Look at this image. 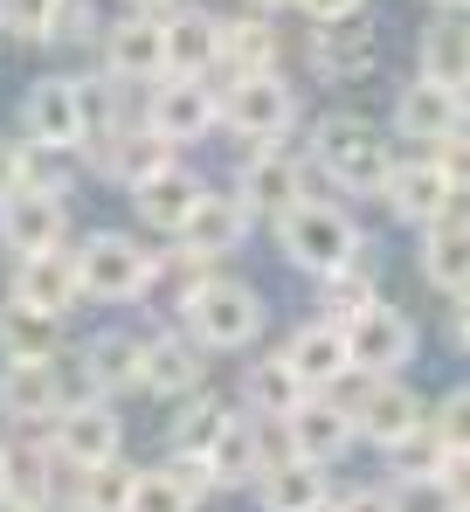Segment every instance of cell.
Segmentation results:
<instances>
[{
	"label": "cell",
	"mask_w": 470,
	"mask_h": 512,
	"mask_svg": "<svg viewBox=\"0 0 470 512\" xmlns=\"http://www.w3.org/2000/svg\"><path fill=\"white\" fill-rule=\"evenodd\" d=\"M70 97H77L83 146H97V139L118 125V84H111V77H70ZM83 146H77V153H83Z\"/></svg>",
	"instance_id": "38"
},
{
	"label": "cell",
	"mask_w": 470,
	"mask_h": 512,
	"mask_svg": "<svg viewBox=\"0 0 470 512\" xmlns=\"http://www.w3.org/2000/svg\"><path fill=\"white\" fill-rule=\"evenodd\" d=\"M422 395L401 381V374H360V395L346 402V416H353V436H367L374 450H394V443H408L415 429H422Z\"/></svg>",
	"instance_id": "8"
},
{
	"label": "cell",
	"mask_w": 470,
	"mask_h": 512,
	"mask_svg": "<svg viewBox=\"0 0 470 512\" xmlns=\"http://www.w3.org/2000/svg\"><path fill=\"white\" fill-rule=\"evenodd\" d=\"M180 0H132V14H173Z\"/></svg>",
	"instance_id": "46"
},
{
	"label": "cell",
	"mask_w": 470,
	"mask_h": 512,
	"mask_svg": "<svg viewBox=\"0 0 470 512\" xmlns=\"http://www.w3.org/2000/svg\"><path fill=\"white\" fill-rule=\"evenodd\" d=\"M305 512H332V499H318V506H305Z\"/></svg>",
	"instance_id": "50"
},
{
	"label": "cell",
	"mask_w": 470,
	"mask_h": 512,
	"mask_svg": "<svg viewBox=\"0 0 470 512\" xmlns=\"http://www.w3.org/2000/svg\"><path fill=\"white\" fill-rule=\"evenodd\" d=\"M139 388H146V395H166V402L208 388V346L194 340L187 326L146 333V340H139Z\"/></svg>",
	"instance_id": "13"
},
{
	"label": "cell",
	"mask_w": 470,
	"mask_h": 512,
	"mask_svg": "<svg viewBox=\"0 0 470 512\" xmlns=\"http://www.w3.org/2000/svg\"><path fill=\"white\" fill-rule=\"evenodd\" d=\"M305 187H312V173L284 146H249L235 167V201L249 208V222H277L291 201H305Z\"/></svg>",
	"instance_id": "9"
},
{
	"label": "cell",
	"mask_w": 470,
	"mask_h": 512,
	"mask_svg": "<svg viewBox=\"0 0 470 512\" xmlns=\"http://www.w3.org/2000/svg\"><path fill=\"white\" fill-rule=\"evenodd\" d=\"M277 443L291 450V457H312V464H339L360 436H353V416H346V402H339V388H325V395H305L284 423H277Z\"/></svg>",
	"instance_id": "16"
},
{
	"label": "cell",
	"mask_w": 470,
	"mask_h": 512,
	"mask_svg": "<svg viewBox=\"0 0 470 512\" xmlns=\"http://www.w3.org/2000/svg\"><path fill=\"white\" fill-rule=\"evenodd\" d=\"M132 478H139V464H125V450H118V457H104V464H90V471H70L63 499L77 512H125Z\"/></svg>",
	"instance_id": "36"
},
{
	"label": "cell",
	"mask_w": 470,
	"mask_h": 512,
	"mask_svg": "<svg viewBox=\"0 0 470 512\" xmlns=\"http://www.w3.org/2000/svg\"><path fill=\"white\" fill-rule=\"evenodd\" d=\"M90 28H97L90 0H56V7H49V35H42V42H90Z\"/></svg>",
	"instance_id": "42"
},
{
	"label": "cell",
	"mask_w": 470,
	"mask_h": 512,
	"mask_svg": "<svg viewBox=\"0 0 470 512\" xmlns=\"http://www.w3.org/2000/svg\"><path fill=\"white\" fill-rule=\"evenodd\" d=\"M153 139H166L173 153L208 139L215 132V77H153V97H146V118H139Z\"/></svg>",
	"instance_id": "11"
},
{
	"label": "cell",
	"mask_w": 470,
	"mask_h": 512,
	"mask_svg": "<svg viewBox=\"0 0 470 512\" xmlns=\"http://www.w3.org/2000/svg\"><path fill=\"white\" fill-rule=\"evenodd\" d=\"M332 512H401V492L394 485H353L332 499Z\"/></svg>",
	"instance_id": "43"
},
{
	"label": "cell",
	"mask_w": 470,
	"mask_h": 512,
	"mask_svg": "<svg viewBox=\"0 0 470 512\" xmlns=\"http://www.w3.org/2000/svg\"><path fill=\"white\" fill-rule=\"evenodd\" d=\"M21 180H28V146H21V139H7V132H0V194H14V187H21Z\"/></svg>",
	"instance_id": "44"
},
{
	"label": "cell",
	"mask_w": 470,
	"mask_h": 512,
	"mask_svg": "<svg viewBox=\"0 0 470 512\" xmlns=\"http://www.w3.org/2000/svg\"><path fill=\"white\" fill-rule=\"evenodd\" d=\"M201 173L180 167V160H159L153 173H139L125 194H132V215L146 222V229H159V236H180V222L194 215V201H201Z\"/></svg>",
	"instance_id": "20"
},
{
	"label": "cell",
	"mask_w": 470,
	"mask_h": 512,
	"mask_svg": "<svg viewBox=\"0 0 470 512\" xmlns=\"http://www.w3.org/2000/svg\"><path fill=\"white\" fill-rule=\"evenodd\" d=\"M97 49H104V77L111 84H153V77H166L159 14H118V21H104Z\"/></svg>",
	"instance_id": "22"
},
{
	"label": "cell",
	"mask_w": 470,
	"mask_h": 512,
	"mask_svg": "<svg viewBox=\"0 0 470 512\" xmlns=\"http://www.w3.org/2000/svg\"><path fill=\"white\" fill-rule=\"evenodd\" d=\"M284 360H291V374L312 388V395H325V388H339L346 374H353V360H346V333L332 326V319H305L291 340L277 346Z\"/></svg>",
	"instance_id": "26"
},
{
	"label": "cell",
	"mask_w": 470,
	"mask_h": 512,
	"mask_svg": "<svg viewBox=\"0 0 470 512\" xmlns=\"http://www.w3.org/2000/svg\"><path fill=\"white\" fill-rule=\"evenodd\" d=\"M291 7H305L312 21H339V14H367V0H291Z\"/></svg>",
	"instance_id": "45"
},
{
	"label": "cell",
	"mask_w": 470,
	"mask_h": 512,
	"mask_svg": "<svg viewBox=\"0 0 470 512\" xmlns=\"http://www.w3.org/2000/svg\"><path fill=\"white\" fill-rule=\"evenodd\" d=\"M0 360H63V319L35 305H0Z\"/></svg>",
	"instance_id": "33"
},
{
	"label": "cell",
	"mask_w": 470,
	"mask_h": 512,
	"mask_svg": "<svg viewBox=\"0 0 470 512\" xmlns=\"http://www.w3.org/2000/svg\"><path fill=\"white\" fill-rule=\"evenodd\" d=\"M125 512H194V499L159 471V464H146L139 478H132V499H125Z\"/></svg>",
	"instance_id": "39"
},
{
	"label": "cell",
	"mask_w": 470,
	"mask_h": 512,
	"mask_svg": "<svg viewBox=\"0 0 470 512\" xmlns=\"http://www.w3.org/2000/svg\"><path fill=\"white\" fill-rule=\"evenodd\" d=\"M339 333H346V360H353V374H401V367L415 360V326H408V312H394L388 298L360 305Z\"/></svg>",
	"instance_id": "12"
},
{
	"label": "cell",
	"mask_w": 470,
	"mask_h": 512,
	"mask_svg": "<svg viewBox=\"0 0 470 512\" xmlns=\"http://www.w3.org/2000/svg\"><path fill=\"white\" fill-rule=\"evenodd\" d=\"M77 381H83V395H97V402L132 395L139 388V333H97V340H83Z\"/></svg>",
	"instance_id": "28"
},
{
	"label": "cell",
	"mask_w": 470,
	"mask_h": 512,
	"mask_svg": "<svg viewBox=\"0 0 470 512\" xmlns=\"http://www.w3.org/2000/svg\"><path fill=\"white\" fill-rule=\"evenodd\" d=\"M0 499H7V492H0Z\"/></svg>",
	"instance_id": "51"
},
{
	"label": "cell",
	"mask_w": 470,
	"mask_h": 512,
	"mask_svg": "<svg viewBox=\"0 0 470 512\" xmlns=\"http://www.w3.org/2000/svg\"><path fill=\"white\" fill-rule=\"evenodd\" d=\"M21 139L28 153H77V97H70V77H35L21 90Z\"/></svg>",
	"instance_id": "21"
},
{
	"label": "cell",
	"mask_w": 470,
	"mask_h": 512,
	"mask_svg": "<svg viewBox=\"0 0 470 512\" xmlns=\"http://www.w3.org/2000/svg\"><path fill=\"white\" fill-rule=\"evenodd\" d=\"M256 222H249V208L235 201V194H215V187H201V201H194V215L180 222V243L194 256H208V263H222V256L242 250V236H249Z\"/></svg>",
	"instance_id": "27"
},
{
	"label": "cell",
	"mask_w": 470,
	"mask_h": 512,
	"mask_svg": "<svg viewBox=\"0 0 470 512\" xmlns=\"http://www.w3.org/2000/svg\"><path fill=\"white\" fill-rule=\"evenodd\" d=\"M159 471H166V478H173L194 506H201V499H215V478H208V464H201L194 450H166V464H159Z\"/></svg>",
	"instance_id": "41"
},
{
	"label": "cell",
	"mask_w": 470,
	"mask_h": 512,
	"mask_svg": "<svg viewBox=\"0 0 470 512\" xmlns=\"http://www.w3.org/2000/svg\"><path fill=\"white\" fill-rule=\"evenodd\" d=\"M222 423H229V402L208 395V388H194V395H180V409H173V423H166V450H194V457H201Z\"/></svg>",
	"instance_id": "37"
},
{
	"label": "cell",
	"mask_w": 470,
	"mask_h": 512,
	"mask_svg": "<svg viewBox=\"0 0 470 512\" xmlns=\"http://www.w3.org/2000/svg\"><path fill=\"white\" fill-rule=\"evenodd\" d=\"M374 194L388 201V215L408 222V229L436 222L443 208H464V139L429 146V153H394Z\"/></svg>",
	"instance_id": "1"
},
{
	"label": "cell",
	"mask_w": 470,
	"mask_h": 512,
	"mask_svg": "<svg viewBox=\"0 0 470 512\" xmlns=\"http://www.w3.org/2000/svg\"><path fill=\"white\" fill-rule=\"evenodd\" d=\"M56 0H0V42H42Z\"/></svg>",
	"instance_id": "40"
},
{
	"label": "cell",
	"mask_w": 470,
	"mask_h": 512,
	"mask_svg": "<svg viewBox=\"0 0 470 512\" xmlns=\"http://www.w3.org/2000/svg\"><path fill=\"white\" fill-rule=\"evenodd\" d=\"M159 49H166V77H215V14L194 7L159 14Z\"/></svg>",
	"instance_id": "30"
},
{
	"label": "cell",
	"mask_w": 470,
	"mask_h": 512,
	"mask_svg": "<svg viewBox=\"0 0 470 512\" xmlns=\"http://www.w3.org/2000/svg\"><path fill=\"white\" fill-rule=\"evenodd\" d=\"M415 236H422V250H415L422 284H429V291H443V298H464V284H470V229H464V208H443V215H436V222H422Z\"/></svg>",
	"instance_id": "24"
},
{
	"label": "cell",
	"mask_w": 470,
	"mask_h": 512,
	"mask_svg": "<svg viewBox=\"0 0 470 512\" xmlns=\"http://www.w3.org/2000/svg\"><path fill=\"white\" fill-rule=\"evenodd\" d=\"M63 485H70V471L56 464V450H49L35 429L0 436V492H7V499H21V506H49V499H63Z\"/></svg>",
	"instance_id": "19"
},
{
	"label": "cell",
	"mask_w": 470,
	"mask_h": 512,
	"mask_svg": "<svg viewBox=\"0 0 470 512\" xmlns=\"http://www.w3.org/2000/svg\"><path fill=\"white\" fill-rule=\"evenodd\" d=\"M215 125L242 146H277L298 125V90L277 70H235L229 84H215Z\"/></svg>",
	"instance_id": "4"
},
{
	"label": "cell",
	"mask_w": 470,
	"mask_h": 512,
	"mask_svg": "<svg viewBox=\"0 0 470 512\" xmlns=\"http://www.w3.org/2000/svg\"><path fill=\"white\" fill-rule=\"evenodd\" d=\"M0 512H49V506H21V499H0Z\"/></svg>",
	"instance_id": "49"
},
{
	"label": "cell",
	"mask_w": 470,
	"mask_h": 512,
	"mask_svg": "<svg viewBox=\"0 0 470 512\" xmlns=\"http://www.w3.org/2000/svg\"><path fill=\"white\" fill-rule=\"evenodd\" d=\"M70 270H77L83 298H97V305H132L153 291V250L125 229H90L70 250Z\"/></svg>",
	"instance_id": "5"
},
{
	"label": "cell",
	"mask_w": 470,
	"mask_h": 512,
	"mask_svg": "<svg viewBox=\"0 0 470 512\" xmlns=\"http://www.w3.org/2000/svg\"><path fill=\"white\" fill-rule=\"evenodd\" d=\"M270 229H277V250H284V263H291V270H312V277H325V270H339V263H353V256L367 250L360 222H353L339 201H318V194L291 201V208H284Z\"/></svg>",
	"instance_id": "3"
},
{
	"label": "cell",
	"mask_w": 470,
	"mask_h": 512,
	"mask_svg": "<svg viewBox=\"0 0 470 512\" xmlns=\"http://www.w3.org/2000/svg\"><path fill=\"white\" fill-rule=\"evenodd\" d=\"M429 7H436V14H464V0H429Z\"/></svg>",
	"instance_id": "48"
},
{
	"label": "cell",
	"mask_w": 470,
	"mask_h": 512,
	"mask_svg": "<svg viewBox=\"0 0 470 512\" xmlns=\"http://www.w3.org/2000/svg\"><path fill=\"white\" fill-rule=\"evenodd\" d=\"M277 450H284V443H277V423H256V416L229 409V423L215 429V443L201 450V464H208L215 492H249V478H256Z\"/></svg>",
	"instance_id": "15"
},
{
	"label": "cell",
	"mask_w": 470,
	"mask_h": 512,
	"mask_svg": "<svg viewBox=\"0 0 470 512\" xmlns=\"http://www.w3.org/2000/svg\"><path fill=\"white\" fill-rule=\"evenodd\" d=\"M318 291H325V312L318 319H332V326H346L360 305H374L381 298V270H374V243L353 256V263H339V270H325L318 277Z\"/></svg>",
	"instance_id": "35"
},
{
	"label": "cell",
	"mask_w": 470,
	"mask_h": 512,
	"mask_svg": "<svg viewBox=\"0 0 470 512\" xmlns=\"http://www.w3.org/2000/svg\"><path fill=\"white\" fill-rule=\"evenodd\" d=\"M63 236H70V208H63L56 187H42L28 173L14 194H0V250H14V256L63 250Z\"/></svg>",
	"instance_id": "10"
},
{
	"label": "cell",
	"mask_w": 470,
	"mask_h": 512,
	"mask_svg": "<svg viewBox=\"0 0 470 512\" xmlns=\"http://www.w3.org/2000/svg\"><path fill=\"white\" fill-rule=\"evenodd\" d=\"M415 77H422V84H443V90H464L470 56H464V21H457V14H443L436 28H422V42H415Z\"/></svg>",
	"instance_id": "34"
},
{
	"label": "cell",
	"mask_w": 470,
	"mask_h": 512,
	"mask_svg": "<svg viewBox=\"0 0 470 512\" xmlns=\"http://www.w3.org/2000/svg\"><path fill=\"white\" fill-rule=\"evenodd\" d=\"M388 160H394V146L367 118H353V111H332V118L312 125V167L325 173L332 187H346V194H374L381 173H388Z\"/></svg>",
	"instance_id": "6"
},
{
	"label": "cell",
	"mask_w": 470,
	"mask_h": 512,
	"mask_svg": "<svg viewBox=\"0 0 470 512\" xmlns=\"http://www.w3.org/2000/svg\"><path fill=\"white\" fill-rule=\"evenodd\" d=\"M249 492H256L263 512H305V506H318V499H332V478H325V464H312V457L277 450V457L249 478Z\"/></svg>",
	"instance_id": "25"
},
{
	"label": "cell",
	"mask_w": 470,
	"mask_h": 512,
	"mask_svg": "<svg viewBox=\"0 0 470 512\" xmlns=\"http://www.w3.org/2000/svg\"><path fill=\"white\" fill-rule=\"evenodd\" d=\"M42 443L56 450V464H63V471H90V464H104V457H118V450H125V423H118V409H111V402L77 395V402H63V409L49 416V436H42Z\"/></svg>",
	"instance_id": "7"
},
{
	"label": "cell",
	"mask_w": 470,
	"mask_h": 512,
	"mask_svg": "<svg viewBox=\"0 0 470 512\" xmlns=\"http://www.w3.org/2000/svg\"><path fill=\"white\" fill-rule=\"evenodd\" d=\"M14 305H35L49 319H70L83 305V284L70 270V250H35V256H14V284H7Z\"/></svg>",
	"instance_id": "23"
},
{
	"label": "cell",
	"mask_w": 470,
	"mask_h": 512,
	"mask_svg": "<svg viewBox=\"0 0 470 512\" xmlns=\"http://www.w3.org/2000/svg\"><path fill=\"white\" fill-rule=\"evenodd\" d=\"M394 139H408L415 153L464 139V90L422 84V77H415V84H401V97H394Z\"/></svg>",
	"instance_id": "18"
},
{
	"label": "cell",
	"mask_w": 470,
	"mask_h": 512,
	"mask_svg": "<svg viewBox=\"0 0 470 512\" xmlns=\"http://www.w3.org/2000/svg\"><path fill=\"white\" fill-rule=\"evenodd\" d=\"M249 7H256V14H277V7H291V0H249Z\"/></svg>",
	"instance_id": "47"
},
{
	"label": "cell",
	"mask_w": 470,
	"mask_h": 512,
	"mask_svg": "<svg viewBox=\"0 0 470 512\" xmlns=\"http://www.w3.org/2000/svg\"><path fill=\"white\" fill-rule=\"evenodd\" d=\"M77 395H83V381L70 388L56 360H0V423L35 429V423H49L63 402H77Z\"/></svg>",
	"instance_id": "14"
},
{
	"label": "cell",
	"mask_w": 470,
	"mask_h": 512,
	"mask_svg": "<svg viewBox=\"0 0 470 512\" xmlns=\"http://www.w3.org/2000/svg\"><path fill=\"white\" fill-rule=\"evenodd\" d=\"M305 395H312V388L291 374V360H284V353H256V360L242 367V409H249L256 423H284Z\"/></svg>",
	"instance_id": "31"
},
{
	"label": "cell",
	"mask_w": 470,
	"mask_h": 512,
	"mask_svg": "<svg viewBox=\"0 0 470 512\" xmlns=\"http://www.w3.org/2000/svg\"><path fill=\"white\" fill-rule=\"evenodd\" d=\"M83 153H90V173H104V180H118V187H132L139 173H153L159 160H173L166 139H153L146 125H125V118H118L97 146H83Z\"/></svg>",
	"instance_id": "29"
},
{
	"label": "cell",
	"mask_w": 470,
	"mask_h": 512,
	"mask_svg": "<svg viewBox=\"0 0 470 512\" xmlns=\"http://www.w3.org/2000/svg\"><path fill=\"white\" fill-rule=\"evenodd\" d=\"M263 319H270L263 291L242 284V277H215V270L180 298V326L208 346V353H242V346H256L263 340Z\"/></svg>",
	"instance_id": "2"
},
{
	"label": "cell",
	"mask_w": 470,
	"mask_h": 512,
	"mask_svg": "<svg viewBox=\"0 0 470 512\" xmlns=\"http://www.w3.org/2000/svg\"><path fill=\"white\" fill-rule=\"evenodd\" d=\"M215 70H277V28L270 14H215Z\"/></svg>",
	"instance_id": "32"
},
{
	"label": "cell",
	"mask_w": 470,
	"mask_h": 512,
	"mask_svg": "<svg viewBox=\"0 0 470 512\" xmlns=\"http://www.w3.org/2000/svg\"><path fill=\"white\" fill-rule=\"evenodd\" d=\"M381 42H374V21L367 14H339V21H312V42H305V63H312L318 84H360L374 70Z\"/></svg>",
	"instance_id": "17"
}]
</instances>
